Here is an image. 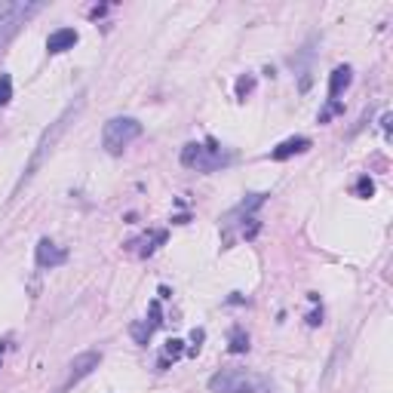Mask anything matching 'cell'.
<instances>
[{
	"instance_id": "1",
	"label": "cell",
	"mask_w": 393,
	"mask_h": 393,
	"mask_svg": "<svg viewBox=\"0 0 393 393\" xmlns=\"http://www.w3.org/2000/svg\"><path fill=\"white\" fill-rule=\"evenodd\" d=\"M80 111H83V96L77 98L74 104H68V108L62 111V117H58L56 123H49V129L41 135V142H37V148H34V154H31L28 166H25V175H22V179H19V188H22V185H28V181L34 179V172L43 166V163H47V157L52 154V148H56V142L62 139V135H65V129H68V123L74 120V117L80 114Z\"/></svg>"
},
{
	"instance_id": "2",
	"label": "cell",
	"mask_w": 393,
	"mask_h": 393,
	"mask_svg": "<svg viewBox=\"0 0 393 393\" xmlns=\"http://www.w3.org/2000/svg\"><path fill=\"white\" fill-rule=\"evenodd\" d=\"M212 393H273V381L249 369H221L209 378Z\"/></svg>"
},
{
	"instance_id": "3",
	"label": "cell",
	"mask_w": 393,
	"mask_h": 393,
	"mask_svg": "<svg viewBox=\"0 0 393 393\" xmlns=\"http://www.w3.org/2000/svg\"><path fill=\"white\" fill-rule=\"evenodd\" d=\"M142 135V123L135 117H114L102 129V148L108 154H123Z\"/></svg>"
},
{
	"instance_id": "4",
	"label": "cell",
	"mask_w": 393,
	"mask_h": 393,
	"mask_svg": "<svg viewBox=\"0 0 393 393\" xmlns=\"http://www.w3.org/2000/svg\"><path fill=\"white\" fill-rule=\"evenodd\" d=\"M181 163H185L188 169H196V172H215V169L231 163V154H225V150L209 139L206 145H185Z\"/></svg>"
},
{
	"instance_id": "5",
	"label": "cell",
	"mask_w": 393,
	"mask_h": 393,
	"mask_svg": "<svg viewBox=\"0 0 393 393\" xmlns=\"http://www.w3.org/2000/svg\"><path fill=\"white\" fill-rule=\"evenodd\" d=\"M41 10H43L41 3H10V0L0 3V52L19 34V28H22L31 16H37Z\"/></svg>"
},
{
	"instance_id": "6",
	"label": "cell",
	"mask_w": 393,
	"mask_h": 393,
	"mask_svg": "<svg viewBox=\"0 0 393 393\" xmlns=\"http://www.w3.org/2000/svg\"><path fill=\"white\" fill-rule=\"evenodd\" d=\"M34 261H37V267H43V271L62 267L65 261H68V249L56 246L52 240H41V243H37V252H34Z\"/></svg>"
},
{
	"instance_id": "7",
	"label": "cell",
	"mask_w": 393,
	"mask_h": 393,
	"mask_svg": "<svg viewBox=\"0 0 393 393\" xmlns=\"http://www.w3.org/2000/svg\"><path fill=\"white\" fill-rule=\"evenodd\" d=\"M98 363H102V353L98 350H87V353H80V357L71 363V372H68V381H65V390L71 388V384H77V381H83V378L89 375L93 369H98Z\"/></svg>"
},
{
	"instance_id": "8",
	"label": "cell",
	"mask_w": 393,
	"mask_h": 393,
	"mask_svg": "<svg viewBox=\"0 0 393 393\" xmlns=\"http://www.w3.org/2000/svg\"><path fill=\"white\" fill-rule=\"evenodd\" d=\"M160 323H163V319H160V301H150V319L133 326V338H135L139 344H148L150 335H154V329H157Z\"/></svg>"
},
{
	"instance_id": "9",
	"label": "cell",
	"mask_w": 393,
	"mask_h": 393,
	"mask_svg": "<svg viewBox=\"0 0 393 393\" xmlns=\"http://www.w3.org/2000/svg\"><path fill=\"white\" fill-rule=\"evenodd\" d=\"M74 43H77V31L74 28H58L47 37V49L49 52H68V49H74Z\"/></svg>"
},
{
	"instance_id": "10",
	"label": "cell",
	"mask_w": 393,
	"mask_h": 393,
	"mask_svg": "<svg viewBox=\"0 0 393 393\" xmlns=\"http://www.w3.org/2000/svg\"><path fill=\"white\" fill-rule=\"evenodd\" d=\"M163 243H166V231H150V234H145L142 240H133V243H129V249H133L135 255H142V258H145V255H150L157 246H163Z\"/></svg>"
},
{
	"instance_id": "11",
	"label": "cell",
	"mask_w": 393,
	"mask_h": 393,
	"mask_svg": "<svg viewBox=\"0 0 393 393\" xmlns=\"http://www.w3.org/2000/svg\"><path fill=\"white\" fill-rule=\"evenodd\" d=\"M350 83H353V71L347 68V65L335 68V71L329 74V98H335V102H338V96H341L344 89L350 87Z\"/></svg>"
},
{
	"instance_id": "12",
	"label": "cell",
	"mask_w": 393,
	"mask_h": 393,
	"mask_svg": "<svg viewBox=\"0 0 393 393\" xmlns=\"http://www.w3.org/2000/svg\"><path fill=\"white\" fill-rule=\"evenodd\" d=\"M307 148H311V139L298 135V139H286L283 145H277L271 150V157H273V160H286V157H292V154H304Z\"/></svg>"
},
{
	"instance_id": "13",
	"label": "cell",
	"mask_w": 393,
	"mask_h": 393,
	"mask_svg": "<svg viewBox=\"0 0 393 393\" xmlns=\"http://www.w3.org/2000/svg\"><path fill=\"white\" fill-rule=\"evenodd\" d=\"M181 353H185V341H179V338H169L166 341V347H163V357H160V369H166L169 366V359H179Z\"/></svg>"
},
{
	"instance_id": "14",
	"label": "cell",
	"mask_w": 393,
	"mask_h": 393,
	"mask_svg": "<svg viewBox=\"0 0 393 393\" xmlns=\"http://www.w3.org/2000/svg\"><path fill=\"white\" fill-rule=\"evenodd\" d=\"M243 350H249V335L240 326H234L231 329V353H243Z\"/></svg>"
},
{
	"instance_id": "15",
	"label": "cell",
	"mask_w": 393,
	"mask_h": 393,
	"mask_svg": "<svg viewBox=\"0 0 393 393\" xmlns=\"http://www.w3.org/2000/svg\"><path fill=\"white\" fill-rule=\"evenodd\" d=\"M12 98V77L10 74H0V108Z\"/></svg>"
},
{
	"instance_id": "16",
	"label": "cell",
	"mask_w": 393,
	"mask_h": 393,
	"mask_svg": "<svg viewBox=\"0 0 393 393\" xmlns=\"http://www.w3.org/2000/svg\"><path fill=\"white\" fill-rule=\"evenodd\" d=\"M341 102H335V98H329V104H326V111H319V123H329L335 114H341Z\"/></svg>"
},
{
	"instance_id": "17",
	"label": "cell",
	"mask_w": 393,
	"mask_h": 393,
	"mask_svg": "<svg viewBox=\"0 0 393 393\" xmlns=\"http://www.w3.org/2000/svg\"><path fill=\"white\" fill-rule=\"evenodd\" d=\"M252 89H255V77L252 74H246V77H240L237 80V98H246Z\"/></svg>"
},
{
	"instance_id": "18",
	"label": "cell",
	"mask_w": 393,
	"mask_h": 393,
	"mask_svg": "<svg viewBox=\"0 0 393 393\" xmlns=\"http://www.w3.org/2000/svg\"><path fill=\"white\" fill-rule=\"evenodd\" d=\"M357 194H359V196H372V194H375V185H372V179H369V175H363V179H359Z\"/></svg>"
},
{
	"instance_id": "19",
	"label": "cell",
	"mask_w": 393,
	"mask_h": 393,
	"mask_svg": "<svg viewBox=\"0 0 393 393\" xmlns=\"http://www.w3.org/2000/svg\"><path fill=\"white\" fill-rule=\"evenodd\" d=\"M0 357H3V344H0Z\"/></svg>"
}]
</instances>
